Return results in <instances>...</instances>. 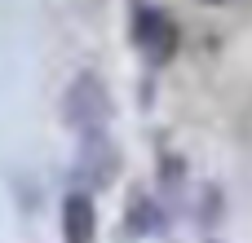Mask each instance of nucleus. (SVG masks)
Masks as SVG:
<instances>
[{"instance_id": "f257e3e1", "label": "nucleus", "mask_w": 252, "mask_h": 243, "mask_svg": "<svg viewBox=\"0 0 252 243\" xmlns=\"http://www.w3.org/2000/svg\"><path fill=\"white\" fill-rule=\"evenodd\" d=\"M62 120L71 133L80 137H97L111 120V93L106 84L93 75V71H80L71 84H66V97H62Z\"/></svg>"}, {"instance_id": "f03ea898", "label": "nucleus", "mask_w": 252, "mask_h": 243, "mask_svg": "<svg viewBox=\"0 0 252 243\" xmlns=\"http://www.w3.org/2000/svg\"><path fill=\"white\" fill-rule=\"evenodd\" d=\"M133 44L142 49V58H146V62L164 66V62H173V58H177V49H182V27L173 22V13H168V9L146 4V9H137V13H133Z\"/></svg>"}, {"instance_id": "7ed1b4c3", "label": "nucleus", "mask_w": 252, "mask_h": 243, "mask_svg": "<svg viewBox=\"0 0 252 243\" xmlns=\"http://www.w3.org/2000/svg\"><path fill=\"white\" fill-rule=\"evenodd\" d=\"M124 230H128L133 239H155V235H164V230H168L164 204H159L151 190L133 186V190H128V204H124Z\"/></svg>"}, {"instance_id": "20e7f679", "label": "nucleus", "mask_w": 252, "mask_h": 243, "mask_svg": "<svg viewBox=\"0 0 252 243\" xmlns=\"http://www.w3.org/2000/svg\"><path fill=\"white\" fill-rule=\"evenodd\" d=\"M62 243H97V204L89 190L62 195Z\"/></svg>"}, {"instance_id": "39448f33", "label": "nucleus", "mask_w": 252, "mask_h": 243, "mask_svg": "<svg viewBox=\"0 0 252 243\" xmlns=\"http://www.w3.org/2000/svg\"><path fill=\"white\" fill-rule=\"evenodd\" d=\"M75 173L89 182V186H106L111 177H115V146L97 133V137H84L80 142V164H75ZM84 186V190H89Z\"/></svg>"}, {"instance_id": "423d86ee", "label": "nucleus", "mask_w": 252, "mask_h": 243, "mask_svg": "<svg viewBox=\"0 0 252 243\" xmlns=\"http://www.w3.org/2000/svg\"><path fill=\"white\" fill-rule=\"evenodd\" d=\"M199 4H213V9H217V4H230V0H199Z\"/></svg>"}, {"instance_id": "0eeeda50", "label": "nucleus", "mask_w": 252, "mask_h": 243, "mask_svg": "<svg viewBox=\"0 0 252 243\" xmlns=\"http://www.w3.org/2000/svg\"><path fill=\"white\" fill-rule=\"evenodd\" d=\"M204 243H217V239H204Z\"/></svg>"}]
</instances>
